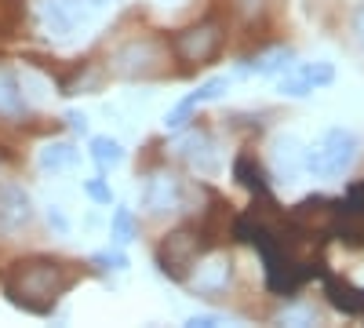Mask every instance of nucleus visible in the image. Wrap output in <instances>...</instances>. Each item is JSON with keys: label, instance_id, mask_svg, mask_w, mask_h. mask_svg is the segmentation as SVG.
Masks as SVG:
<instances>
[{"label": "nucleus", "instance_id": "f257e3e1", "mask_svg": "<svg viewBox=\"0 0 364 328\" xmlns=\"http://www.w3.org/2000/svg\"><path fill=\"white\" fill-rule=\"evenodd\" d=\"M73 285V274L66 263L55 259H18L8 277H4V292L8 300L29 314H51L55 300Z\"/></svg>", "mask_w": 364, "mask_h": 328}, {"label": "nucleus", "instance_id": "f03ea898", "mask_svg": "<svg viewBox=\"0 0 364 328\" xmlns=\"http://www.w3.org/2000/svg\"><path fill=\"white\" fill-rule=\"evenodd\" d=\"M357 154H360V139L350 128H328L306 150L302 168H306L314 179H343L353 168Z\"/></svg>", "mask_w": 364, "mask_h": 328}, {"label": "nucleus", "instance_id": "7ed1b4c3", "mask_svg": "<svg viewBox=\"0 0 364 328\" xmlns=\"http://www.w3.org/2000/svg\"><path fill=\"white\" fill-rule=\"evenodd\" d=\"M106 4H113V0H41L37 15H41V26L48 37L66 41V37L80 33L87 26V18Z\"/></svg>", "mask_w": 364, "mask_h": 328}, {"label": "nucleus", "instance_id": "20e7f679", "mask_svg": "<svg viewBox=\"0 0 364 328\" xmlns=\"http://www.w3.org/2000/svg\"><path fill=\"white\" fill-rule=\"evenodd\" d=\"M200 252H204V245L193 230H175L157 245V266L171 281H190L193 266L200 263Z\"/></svg>", "mask_w": 364, "mask_h": 328}, {"label": "nucleus", "instance_id": "39448f33", "mask_svg": "<svg viewBox=\"0 0 364 328\" xmlns=\"http://www.w3.org/2000/svg\"><path fill=\"white\" fill-rule=\"evenodd\" d=\"M331 80H336V66L324 63V58H321V63H295L277 80V92L284 99H306V95L321 92V88H328Z\"/></svg>", "mask_w": 364, "mask_h": 328}, {"label": "nucleus", "instance_id": "423d86ee", "mask_svg": "<svg viewBox=\"0 0 364 328\" xmlns=\"http://www.w3.org/2000/svg\"><path fill=\"white\" fill-rule=\"evenodd\" d=\"M139 204H142V212L146 216H171L175 208L182 204V179L171 175V171H154L142 183V194H139Z\"/></svg>", "mask_w": 364, "mask_h": 328}, {"label": "nucleus", "instance_id": "0eeeda50", "mask_svg": "<svg viewBox=\"0 0 364 328\" xmlns=\"http://www.w3.org/2000/svg\"><path fill=\"white\" fill-rule=\"evenodd\" d=\"M223 48V29L215 22H197L190 29H182V33L175 37V55L182 58V63H208V58H215Z\"/></svg>", "mask_w": 364, "mask_h": 328}, {"label": "nucleus", "instance_id": "6e6552de", "mask_svg": "<svg viewBox=\"0 0 364 328\" xmlns=\"http://www.w3.org/2000/svg\"><path fill=\"white\" fill-rule=\"evenodd\" d=\"M226 88H230V77H211V80H204L197 92H190L186 99H178V106H171V110L164 113V128H168V132H182V128L190 125L193 110H197L200 102H215V99H223V95H226Z\"/></svg>", "mask_w": 364, "mask_h": 328}, {"label": "nucleus", "instance_id": "1a4fd4ad", "mask_svg": "<svg viewBox=\"0 0 364 328\" xmlns=\"http://www.w3.org/2000/svg\"><path fill=\"white\" fill-rule=\"evenodd\" d=\"M178 157L186 161L193 171H200V175H215L219 171V164H223V157H219V146L211 142L204 132H186L178 139Z\"/></svg>", "mask_w": 364, "mask_h": 328}, {"label": "nucleus", "instance_id": "9d476101", "mask_svg": "<svg viewBox=\"0 0 364 328\" xmlns=\"http://www.w3.org/2000/svg\"><path fill=\"white\" fill-rule=\"evenodd\" d=\"M33 219V201L22 186L0 183V233H15Z\"/></svg>", "mask_w": 364, "mask_h": 328}, {"label": "nucleus", "instance_id": "9b49d317", "mask_svg": "<svg viewBox=\"0 0 364 328\" xmlns=\"http://www.w3.org/2000/svg\"><path fill=\"white\" fill-rule=\"evenodd\" d=\"M157 63H161V48L154 41H135L113 55V70L120 77H146V73H154Z\"/></svg>", "mask_w": 364, "mask_h": 328}, {"label": "nucleus", "instance_id": "f8f14e48", "mask_svg": "<svg viewBox=\"0 0 364 328\" xmlns=\"http://www.w3.org/2000/svg\"><path fill=\"white\" fill-rule=\"evenodd\" d=\"M302 157H306V150H299L295 135H281L269 146V164H273V175H277L281 183H291L299 171H306L302 168Z\"/></svg>", "mask_w": 364, "mask_h": 328}, {"label": "nucleus", "instance_id": "ddd939ff", "mask_svg": "<svg viewBox=\"0 0 364 328\" xmlns=\"http://www.w3.org/2000/svg\"><path fill=\"white\" fill-rule=\"evenodd\" d=\"M29 106L26 99V84L18 77L15 66H0V117H8V121H15V117H22Z\"/></svg>", "mask_w": 364, "mask_h": 328}, {"label": "nucleus", "instance_id": "4468645a", "mask_svg": "<svg viewBox=\"0 0 364 328\" xmlns=\"http://www.w3.org/2000/svg\"><path fill=\"white\" fill-rule=\"evenodd\" d=\"M230 277H233V266H230L226 255L200 259V263L193 266V274H190V281H193L197 292H223V288L230 285Z\"/></svg>", "mask_w": 364, "mask_h": 328}, {"label": "nucleus", "instance_id": "2eb2a0df", "mask_svg": "<svg viewBox=\"0 0 364 328\" xmlns=\"http://www.w3.org/2000/svg\"><path fill=\"white\" fill-rule=\"evenodd\" d=\"M37 164H41L48 175H63V171H73V168L80 164V150H77L70 139H55V142H48L44 150H41Z\"/></svg>", "mask_w": 364, "mask_h": 328}, {"label": "nucleus", "instance_id": "dca6fc26", "mask_svg": "<svg viewBox=\"0 0 364 328\" xmlns=\"http://www.w3.org/2000/svg\"><path fill=\"white\" fill-rule=\"evenodd\" d=\"M295 66V51L291 48H269L259 58H252L248 66H240V73H259V77H273V73H284Z\"/></svg>", "mask_w": 364, "mask_h": 328}, {"label": "nucleus", "instance_id": "f3484780", "mask_svg": "<svg viewBox=\"0 0 364 328\" xmlns=\"http://www.w3.org/2000/svg\"><path fill=\"white\" fill-rule=\"evenodd\" d=\"M87 157L95 161L99 168H117V164H124V146H120L117 139H109V135H95L87 142Z\"/></svg>", "mask_w": 364, "mask_h": 328}, {"label": "nucleus", "instance_id": "a211bd4d", "mask_svg": "<svg viewBox=\"0 0 364 328\" xmlns=\"http://www.w3.org/2000/svg\"><path fill=\"white\" fill-rule=\"evenodd\" d=\"M135 216L128 212L124 204H117V212H113V245H132L135 241Z\"/></svg>", "mask_w": 364, "mask_h": 328}, {"label": "nucleus", "instance_id": "6ab92c4d", "mask_svg": "<svg viewBox=\"0 0 364 328\" xmlns=\"http://www.w3.org/2000/svg\"><path fill=\"white\" fill-rule=\"evenodd\" d=\"M84 194L95 201V204H113V194H109V186H106V179H102V175L84 179Z\"/></svg>", "mask_w": 364, "mask_h": 328}, {"label": "nucleus", "instance_id": "aec40b11", "mask_svg": "<svg viewBox=\"0 0 364 328\" xmlns=\"http://www.w3.org/2000/svg\"><path fill=\"white\" fill-rule=\"evenodd\" d=\"M44 216H48V226H51L55 233H63V237L70 233V216H66L58 204H48V208H44Z\"/></svg>", "mask_w": 364, "mask_h": 328}, {"label": "nucleus", "instance_id": "412c9836", "mask_svg": "<svg viewBox=\"0 0 364 328\" xmlns=\"http://www.w3.org/2000/svg\"><path fill=\"white\" fill-rule=\"evenodd\" d=\"M95 263L102 266V270H128V255L124 252H99Z\"/></svg>", "mask_w": 364, "mask_h": 328}, {"label": "nucleus", "instance_id": "4be33fe9", "mask_svg": "<svg viewBox=\"0 0 364 328\" xmlns=\"http://www.w3.org/2000/svg\"><path fill=\"white\" fill-rule=\"evenodd\" d=\"M350 29H353L357 48L364 51V4H357V8H353V15H350Z\"/></svg>", "mask_w": 364, "mask_h": 328}, {"label": "nucleus", "instance_id": "5701e85b", "mask_svg": "<svg viewBox=\"0 0 364 328\" xmlns=\"http://www.w3.org/2000/svg\"><path fill=\"white\" fill-rule=\"evenodd\" d=\"M186 324H193V328H204V324H230V317H223V314H190Z\"/></svg>", "mask_w": 364, "mask_h": 328}, {"label": "nucleus", "instance_id": "b1692460", "mask_svg": "<svg viewBox=\"0 0 364 328\" xmlns=\"http://www.w3.org/2000/svg\"><path fill=\"white\" fill-rule=\"evenodd\" d=\"M66 121H70V128H77V132H84V128H87V125H84V113H77V110H73V113H66Z\"/></svg>", "mask_w": 364, "mask_h": 328}, {"label": "nucleus", "instance_id": "393cba45", "mask_svg": "<svg viewBox=\"0 0 364 328\" xmlns=\"http://www.w3.org/2000/svg\"><path fill=\"white\" fill-rule=\"evenodd\" d=\"M281 321H310V310H288Z\"/></svg>", "mask_w": 364, "mask_h": 328}]
</instances>
